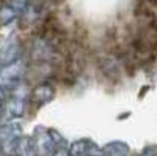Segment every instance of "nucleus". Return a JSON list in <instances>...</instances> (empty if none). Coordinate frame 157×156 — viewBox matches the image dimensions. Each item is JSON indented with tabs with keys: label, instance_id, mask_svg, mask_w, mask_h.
Here are the masks:
<instances>
[{
	"label": "nucleus",
	"instance_id": "nucleus-2",
	"mask_svg": "<svg viewBox=\"0 0 157 156\" xmlns=\"http://www.w3.org/2000/svg\"><path fill=\"white\" fill-rule=\"evenodd\" d=\"M2 109H3V118H5V122L21 120L24 112H25V98L10 95L6 98V101L3 102Z\"/></svg>",
	"mask_w": 157,
	"mask_h": 156
},
{
	"label": "nucleus",
	"instance_id": "nucleus-6",
	"mask_svg": "<svg viewBox=\"0 0 157 156\" xmlns=\"http://www.w3.org/2000/svg\"><path fill=\"white\" fill-rule=\"evenodd\" d=\"M21 60V46L17 41H8L0 49V65L5 66L13 62Z\"/></svg>",
	"mask_w": 157,
	"mask_h": 156
},
{
	"label": "nucleus",
	"instance_id": "nucleus-7",
	"mask_svg": "<svg viewBox=\"0 0 157 156\" xmlns=\"http://www.w3.org/2000/svg\"><path fill=\"white\" fill-rule=\"evenodd\" d=\"M102 156H130V148L123 140H112L102 147Z\"/></svg>",
	"mask_w": 157,
	"mask_h": 156
},
{
	"label": "nucleus",
	"instance_id": "nucleus-8",
	"mask_svg": "<svg viewBox=\"0 0 157 156\" xmlns=\"http://www.w3.org/2000/svg\"><path fill=\"white\" fill-rule=\"evenodd\" d=\"M16 154L17 156H39L36 144H35V139L30 137V136H22L19 139Z\"/></svg>",
	"mask_w": 157,
	"mask_h": 156
},
{
	"label": "nucleus",
	"instance_id": "nucleus-5",
	"mask_svg": "<svg viewBox=\"0 0 157 156\" xmlns=\"http://www.w3.org/2000/svg\"><path fill=\"white\" fill-rule=\"evenodd\" d=\"M32 101L39 104V106H43V104H47L50 102L52 99H54L55 96V88L52 87L49 82H43V84H39L36 85L33 90H32Z\"/></svg>",
	"mask_w": 157,
	"mask_h": 156
},
{
	"label": "nucleus",
	"instance_id": "nucleus-1",
	"mask_svg": "<svg viewBox=\"0 0 157 156\" xmlns=\"http://www.w3.org/2000/svg\"><path fill=\"white\" fill-rule=\"evenodd\" d=\"M25 71H27V68H25L22 60L13 62L10 65H5V66H0V85L6 92H10L13 87H16L17 84L22 82Z\"/></svg>",
	"mask_w": 157,
	"mask_h": 156
},
{
	"label": "nucleus",
	"instance_id": "nucleus-4",
	"mask_svg": "<svg viewBox=\"0 0 157 156\" xmlns=\"http://www.w3.org/2000/svg\"><path fill=\"white\" fill-rule=\"evenodd\" d=\"M22 137V123L21 120H10L0 125V144L14 142Z\"/></svg>",
	"mask_w": 157,
	"mask_h": 156
},
{
	"label": "nucleus",
	"instance_id": "nucleus-3",
	"mask_svg": "<svg viewBox=\"0 0 157 156\" xmlns=\"http://www.w3.org/2000/svg\"><path fill=\"white\" fill-rule=\"evenodd\" d=\"M33 139H35L39 156H52L58 150L54 144V139H52L49 129H38L36 134L33 136Z\"/></svg>",
	"mask_w": 157,
	"mask_h": 156
},
{
	"label": "nucleus",
	"instance_id": "nucleus-11",
	"mask_svg": "<svg viewBox=\"0 0 157 156\" xmlns=\"http://www.w3.org/2000/svg\"><path fill=\"white\" fill-rule=\"evenodd\" d=\"M6 98H8V93H6V90L0 85V106H3V102L6 101Z\"/></svg>",
	"mask_w": 157,
	"mask_h": 156
},
{
	"label": "nucleus",
	"instance_id": "nucleus-13",
	"mask_svg": "<svg viewBox=\"0 0 157 156\" xmlns=\"http://www.w3.org/2000/svg\"><path fill=\"white\" fill-rule=\"evenodd\" d=\"M52 156H71L69 154V151H68V148H60V150H57Z\"/></svg>",
	"mask_w": 157,
	"mask_h": 156
},
{
	"label": "nucleus",
	"instance_id": "nucleus-9",
	"mask_svg": "<svg viewBox=\"0 0 157 156\" xmlns=\"http://www.w3.org/2000/svg\"><path fill=\"white\" fill-rule=\"evenodd\" d=\"M16 16H17V11L14 8H11V6H3L2 10H0V21H2L3 24L11 22Z\"/></svg>",
	"mask_w": 157,
	"mask_h": 156
},
{
	"label": "nucleus",
	"instance_id": "nucleus-15",
	"mask_svg": "<svg viewBox=\"0 0 157 156\" xmlns=\"http://www.w3.org/2000/svg\"><path fill=\"white\" fill-rule=\"evenodd\" d=\"M0 156H5V153H3V148H2V144H0Z\"/></svg>",
	"mask_w": 157,
	"mask_h": 156
},
{
	"label": "nucleus",
	"instance_id": "nucleus-10",
	"mask_svg": "<svg viewBox=\"0 0 157 156\" xmlns=\"http://www.w3.org/2000/svg\"><path fill=\"white\" fill-rule=\"evenodd\" d=\"M27 3H29V0H13L11 8H14L16 11H24L27 8Z\"/></svg>",
	"mask_w": 157,
	"mask_h": 156
},
{
	"label": "nucleus",
	"instance_id": "nucleus-14",
	"mask_svg": "<svg viewBox=\"0 0 157 156\" xmlns=\"http://www.w3.org/2000/svg\"><path fill=\"white\" fill-rule=\"evenodd\" d=\"M2 120H3V109L0 106V125H2Z\"/></svg>",
	"mask_w": 157,
	"mask_h": 156
},
{
	"label": "nucleus",
	"instance_id": "nucleus-12",
	"mask_svg": "<svg viewBox=\"0 0 157 156\" xmlns=\"http://www.w3.org/2000/svg\"><path fill=\"white\" fill-rule=\"evenodd\" d=\"M140 156H157V151H155V148L154 147H148L145 151H143Z\"/></svg>",
	"mask_w": 157,
	"mask_h": 156
}]
</instances>
